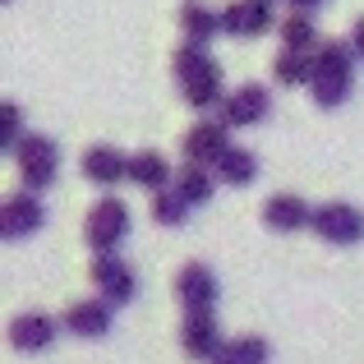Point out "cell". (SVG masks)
<instances>
[{"instance_id": "1", "label": "cell", "mask_w": 364, "mask_h": 364, "mask_svg": "<svg viewBox=\"0 0 364 364\" xmlns=\"http://www.w3.org/2000/svg\"><path fill=\"white\" fill-rule=\"evenodd\" d=\"M171 70H176V88L180 97L189 102L194 111H217L226 97V79H222V65L213 60V51L208 46H180L176 55H171Z\"/></svg>"}, {"instance_id": "2", "label": "cell", "mask_w": 364, "mask_h": 364, "mask_svg": "<svg viewBox=\"0 0 364 364\" xmlns=\"http://www.w3.org/2000/svg\"><path fill=\"white\" fill-rule=\"evenodd\" d=\"M304 88H309V97L318 102L323 111H337L341 102L355 92V55L346 51V42H318Z\"/></svg>"}, {"instance_id": "3", "label": "cell", "mask_w": 364, "mask_h": 364, "mask_svg": "<svg viewBox=\"0 0 364 364\" xmlns=\"http://www.w3.org/2000/svg\"><path fill=\"white\" fill-rule=\"evenodd\" d=\"M134 231V217H129V203L116 194L97 198V203L88 208V222H83V240H88L92 258L97 254H120V245L129 240Z\"/></svg>"}, {"instance_id": "4", "label": "cell", "mask_w": 364, "mask_h": 364, "mask_svg": "<svg viewBox=\"0 0 364 364\" xmlns=\"http://www.w3.org/2000/svg\"><path fill=\"white\" fill-rule=\"evenodd\" d=\"M14 166H18V180H23L28 194H42L60 176V148L46 134H23L18 148H14Z\"/></svg>"}, {"instance_id": "5", "label": "cell", "mask_w": 364, "mask_h": 364, "mask_svg": "<svg viewBox=\"0 0 364 364\" xmlns=\"http://www.w3.org/2000/svg\"><path fill=\"white\" fill-rule=\"evenodd\" d=\"M309 231L318 235L323 245H337V249H350L364 240V208L346 203V198H332V203H318L309 213Z\"/></svg>"}, {"instance_id": "6", "label": "cell", "mask_w": 364, "mask_h": 364, "mask_svg": "<svg viewBox=\"0 0 364 364\" xmlns=\"http://www.w3.org/2000/svg\"><path fill=\"white\" fill-rule=\"evenodd\" d=\"M88 282H92V291H97V300H107L111 309H124V304L139 295V277H134V267L124 263L120 254H97L92 258Z\"/></svg>"}, {"instance_id": "7", "label": "cell", "mask_w": 364, "mask_h": 364, "mask_svg": "<svg viewBox=\"0 0 364 364\" xmlns=\"http://www.w3.org/2000/svg\"><path fill=\"white\" fill-rule=\"evenodd\" d=\"M46 226V208H42V194H5L0 198V240L5 245H18V240H33L37 231Z\"/></svg>"}, {"instance_id": "8", "label": "cell", "mask_w": 364, "mask_h": 364, "mask_svg": "<svg viewBox=\"0 0 364 364\" xmlns=\"http://www.w3.org/2000/svg\"><path fill=\"white\" fill-rule=\"evenodd\" d=\"M272 116V92L263 83H240L235 92H226L222 107H217V124L222 129H254Z\"/></svg>"}, {"instance_id": "9", "label": "cell", "mask_w": 364, "mask_h": 364, "mask_svg": "<svg viewBox=\"0 0 364 364\" xmlns=\"http://www.w3.org/2000/svg\"><path fill=\"white\" fill-rule=\"evenodd\" d=\"M176 300L185 314H217V300H222V282L208 263H185L176 272Z\"/></svg>"}, {"instance_id": "10", "label": "cell", "mask_w": 364, "mask_h": 364, "mask_svg": "<svg viewBox=\"0 0 364 364\" xmlns=\"http://www.w3.org/2000/svg\"><path fill=\"white\" fill-rule=\"evenodd\" d=\"M55 337H60V318H51V314H42V309L14 314L9 328H5V341L18 355H42V350L55 346Z\"/></svg>"}, {"instance_id": "11", "label": "cell", "mask_w": 364, "mask_h": 364, "mask_svg": "<svg viewBox=\"0 0 364 364\" xmlns=\"http://www.w3.org/2000/svg\"><path fill=\"white\" fill-rule=\"evenodd\" d=\"M60 328L79 341H102L116 328V309H111L107 300H97V295H88V300H74L70 309L60 314Z\"/></svg>"}, {"instance_id": "12", "label": "cell", "mask_w": 364, "mask_h": 364, "mask_svg": "<svg viewBox=\"0 0 364 364\" xmlns=\"http://www.w3.org/2000/svg\"><path fill=\"white\" fill-rule=\"evenodd\" d=\"M231 148V129H222L217 120H198L185 129V139H180V152H185V166H203L213 171L217 157Z\"/></svg>"}, {"instance_id": "13", "label": "cell", "mask_w": 364, "mask_h": 364, "mask_svg": "<svg viewBox=\"0 0 364 364\" xmlns=\"http://www.w3.org/2000/svg\"><path fill=\"white\" fill-rule=\"evenodd\" d=\"M217 23L226 37H263L267 28H277L272 0H231L226 9H217Z\"/></svg>"}, {"instance_id": "14", "label": "cell", "mask_w": 364, "mask_h": 364, "mask_svg": "<svg viewBox=\"0 0 364 364\" xmlns=\"http://www.w3.org/2000/svg\"><path fill=\"white\" fill-rule=\"evenodd\" d=\"M222 323H217V314H185V323H180V350H185L189 360L208 364L217 355V346H222Z\"/></svg>"}, {"instance_id": "15", "label": "cell", "mask_w": 364, "mask_h": 364, "mask_svg": "<svg viewBox=\"0 0 364 364\" xmlns=\"http://www.w3.org/2000/svg\"><path fill=\"white\" fill-rule=\"evenodd\" d=\"M83 176L102 189H116L124 176H129V152H120L116 143H92L83 152Z\"/></svg>"}, {"instance_id": "16", "label": "cell", "mask_w": 364, "mask_h": 364, "mask_svg": "<svg viewBox=\"0 0 364 364\" xmlns=\"http://www.w3.org/2000/svg\"><path fill=\"white\" fill-rule=\"evenodd\" d=\"M309 213H314V208L304 203L300 194H272L263 203V226L277 231V235H295V231L309 226Z\"/></svg>"}, {"instance_id": "17", "label": "cell", "mask_w": 364, "mask_h": 364, "mask_svg": "<svg viewBox=\"0 0 364 364\" xmlns=\"http://www.w3.org/2000/svg\"><path fill=\"white\" fill-rule=\"evenodd\" d=\"M213 176H217V185H231V189L254 185V180H258V152H249V148H240V143H231V148L217 157Z\"/></svg>"}, {"instance_id": "18", "label": "cell", "mask_w": 364, "mask_h": 364, "mask_svg": "<svg viewBox=\"0 0 364 364\" xmlns=\"http://www.w3.org/2000/svg\"><path fill=\"white\" fill-rule=\"evenodd\" d=\"M171 161H166V152H157V148H143V152H134L129 157V176L124 180H134L139 189H148V194H157V189H166L171 185Z\"/></svg>"}, {"instance_id": "19", "label": "cell", "mask_w": 364, "mask_h": 364, "mask_svg": "<svg viewBox=\"0 0 364 364\" xmlns=\"http://www.w3.org/2000/svg\"><path fill=\"white\" fill-rule=\"evenodd\" d=\"M208 364H272V346L258 332H240V337H226Z\"/></svg>"}, {"instance_id": "20", "label": "cell", "mask_w": 364, "mask_h": 364, "mask_svg": "<svg viewBox=\"0 0 364 364\" xmlns=\"http://www.w3.org/2000/svg\"><path fill=\"white\" fill-rule=\"evenodd\" d=\"M180 33H185L189 46H208L217 33H222V23H217V9L203 5V0H185V5H180Z\"/></svg>"}, {"instance_id": "21", "label": "cell", "mask_w": 364, "mask_h": 364, "mask_svg": "<svg viewBox=\"0 0 364 364\" xmlns=\"http://www.w3.org/2000/svg\"><path fill=\"white\" fill-rule=\"evenodd\" d=\"M171 189H176V194L185 198V208L194 213V208L213 203V194H217V176H213V171H203V166H180L176 176H171Z\"/></svg>"}, {"instance_id": "22", "label": "cell", "mask_w": 364, "mask_h": 364, "mask_svg": "<svg viewBox=\"0 0 364 364\" xmlns=\"http://www.w3.org/2000/svg\"><path fill=\"white\" fill-rule=\"evenodd\" d=\"M277 33H282V51H300V55L318 51V23H314V14H304V9H291V14L277 23Z\"/></svg>"}, {"instance_id": "23", "label": "cell", "mask_w": 364, "mask_h": 364, "mask_svg": "<svg viewBox=\"0 0 364 364\" xmlns=\"http://www.w3.org/2000/svg\"><path fill=\"white\" fill-rule=\"evenodd\" d=\"M309 60H314V55L277 51V60H272V79L282 83V88H304V83H309Z\"/></svg>"}, {"instance_id": "24", "label": "cell", "mask_w": 364, "mask_h": 364, "mask_svg": "<svg viewBox=\"0 0 364 364\" xmlns=\"http://www.w3.org/2000/svg\"><path fill=\"white\" fill-rule=\"evenodd\" d=\"M152 222H157V226H185V222H189V208H185V198H180L171 185L152 194Z\"/></svg>"}, {"instance_id": "25", "label": "cell", "mask_w": 364, "mask_h": 364, "mask_svg": "<svg viewBox=\"0 0 364 364\" xmlns=\"http://www.w3.org/2000/svg\"><path fill=\"white\" fill-rule=\"evenodd\" d=\"M23 134H28L23 129V111H18L14 102H0V157H5V152H14Z\"/></svg>"}, {"instance_id": "26", "label": "cell", "mask_w": 364, "mask_h": 364, "mask_svg": "<svg viewBox=\"0 0 364 364\" xmlns=\"http://www.w3.org/2000/svg\"><path fill=\"white\" fill-rule=\"evenodd\" d=\"M346 51L355 55V60H364V14L350 23V37H346Z\"/></svg>"}, {"instance_id": "27", "label": "cell", "mask_w": 364, "mask_h": 364, "mask_svg": "<svg viewBox=\"0 0 364 364\" xmlns=\"http://www.w3.org/2000/svg\"><path fill=\"white\" fill-rule=\"evenodd\" d=\"M286 5H291V9H304V14H314V9H318L323 0H286Z\"/></svg>"}, {"instance_id": "28", "label": "cell", "mask_w": 364, "mask_h": 364, "mask_svg": "<svg viewBox=\"0 0 364 364\" xmlns=\"http://www.w3.org/2000/svg\"><path fill=\"white\" fill-rule=\"evenodd\" d=\"M0 5H9V0H0Z\"/></svg>"}]
</instances>
